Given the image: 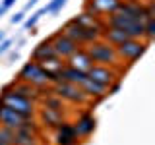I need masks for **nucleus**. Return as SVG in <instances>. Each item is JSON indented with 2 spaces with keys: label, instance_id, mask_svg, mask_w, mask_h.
<instances>
[{
  "label": "nucleus",
  "instance_id": "nucleus-33",
  "mask_svg": "<svg viewBox=\"0 0 155 145\" xmlns=\"http://www.w3.org/2000/svg\"><path fill=\"white\" fill-rule=\"evenodd\" d=\"M6 14H8V8H4V6H0V18H2V16H6Z\"/></svg>",
  "mask_w": 155,
  "mask_h": 145
},
{
  "label": "nucleus",
  "instance_id": "nucleus-3",
  "mask_svg": "<svg viewBox=\"0 0 155 145\" xmlns=\"http://www.w3.org/2000/svg\"><path fill=\"white\" fill-rule=\"evenodd\" d=\"M52 93L58 95L64 103L68 105H78V106H91V99L85 95V91L80 85L68 83V81H56L51 85Z\"/></svg>",
  "mask_w": 155,
  "mask_h": 145
},
{
  "label": "nucleus",
  "instance_id": "nucleus-13",
  "mask_svg": "<svg viewBox=\"0 0 155 145\" xmlns=\"http://www.w3.org/2000/svg\"><path fill=\"white\" fill-rule=\"evenodd\" d=\"M66 66L76 68V70H80V72H87L91 66H93V62H91V58H89V54H87L85 48L80 47L74 54H70L66 58Z\"/></svg>",
  "mask_w": 155,
  "mask_h": 145
},
{
  "label": "nucleus",
  "instance_id": "nucleus-7",
  "mask_svg": "<svg viewBox=\"0 0 155 145\" xmlns=\"http://www.w3.org/2000/svg\"><path fill=\"white\" fill-rule=\"evenodd\" d=\"M18 79H21V81H25V83H31L33 87H47V85H51V76L47 74L45 70H43L41 66L37 64V62H33V60H29L25 62L21 68H19V72H18Z\"/></svg>",
  "mask_w": 155,
  "mask_h": 145
},
{
  "label": "nucleus",
  "instance_id": "nucleus-9",
  "mask_svg": "<svg viewBox=\"0 0 155 145\" xmlns=\"http://www.w3.org/2000/svg\"><path fill=\"white\" fill-rule=\"evenodd\" d=\"M72 126H74L78 137H80L81 141H87L97 130V118L93 116L91 110H81V112L76 116V120L72 122Z\"/></svg>",
  "mask_w": 155,
  "mask_h": 145
},
{
  "label": "nucleus",
  "instance_id": "nucleus-20",
  "mask_svg": "<svg viewBox=\"0 0 155 145\" xmlns=\"http://www.w3.org/2000/svg\"><path fill=\"white\" fill-rule=\"evenodd\" d=\"M37 106H45V108H51V110H60V112H68L66 103H64V101H62L58 95H54V93H47V95L39 97Z\"/></svg>",
  "mask_w": 155,
  "mask_h": 145
},
{
  "label": "nucleus",
  "instance_id": "nucleus-31",
  "mask_svg": "<svg viewBox=\"0 0 155 145\" xmlns=\"http://www.w3.org/2000/svg\"><path fill=\"white\" fill-rule=\"evenodd\" d=\"M37 2H39V0H27V4L23 6V10H21V12H27V10H31L33 6H37Z\"/></svg>",
  "mask_w": 155,
  "mask_h": 145
},
{
  "label": "nucleus",
  "instance_id": "nucleus-23",
  "mask_svg": "<svg viewBox=\"0 0 155 145\" xmlns=\"http://www.w3.org/2000/svg\"><path fill=\"white\" fill-rule=\"evenodd\" d=\"M155 39V19H145L143 21V41L151 45Z\"/></svg>",
  "mask_w": 155,
  "mask_h": 145
},
{
  "label": "nucleus",
  "instance_id": "nucleus-18",
  "mask_svg": "<svg viewBox=\"0 0 155 145\" xmlns=\"http://www.w3.org/2000/svg\"><path fill=\"white\" fill-rule=\"evenodd\" d=\"M52 56H56L54 54V48H52L51 45V41H48V37L47 39H43L39 45L33 47V50H31V58L29 60H33V62H43V60H47V58H52Z\"/></svg>",
  "mask_w": 155,
  "mask_h": 145
},
{
  "label": "nucleus",
  "instance_id": "nucleus-1",
  "mask_svg": "<svg viewBox=\"0 0 155 145\" xmlns=\"http://www.w3.org/2000/svg\"><path fill=\"white\" fill-rule=\"evenodd\" d=\"M84 48L87 50V54H89V58H91L93 64H101V66H124L122 62H120L118 54H116V48L110 45V43H107L105 39H97V41L85 45Z\"/></svg>",
  "mask_w": 155,
  "mask_h": 145
},
{
  "label": "nucleus",
  "instance_id": "nucleus-8",
  "mask_svg": "<svg viewBox=\"0 0 155 145\" xmlns=\"http://www.w3.org/2000/svg\"><path fill=\"white\" fill-rule=\"evenodd\" d=\"M35 118H37V122H39L41 128H47V130H52V132H54L62 122L70 120V114L60 112V110H51V108H45V106H37Z\"/></svg>",
  "mask_w": 155,
  "mask_h": 145
},
{
  "label": "nucleus",
  "instance_id": "nucleus-12",
  "mask_svg": "<svg viewBox=\"0 0 155 145\" xmlns=\"http://www.w3.org/2000/svg\"><path fill=\"white\" fill-rule=\"evenodd\" d=\"M52 141H54V145H81V139L78 137L74 126H72V120L62 122L54 130V137H52Z\"/></svg>",
  "mask_w": 155,
  "mask_h": 145
},
{
  "label": "nucleus",
  "instance_id": "nucleus-25",
  "mask_svg": "<svg viewBox=\"0 0 155 145\" xmlns=\"http://www.w3.org/2000/svg\"><path fill=\"white\" fill-rule=\"evenodd\" d=\"M66 2H68V0H51V2H48L43 10H45V14L56 16V14H60V12H62V8L66 6Z\"/></svg>",
  "mask_w": 155,
  "mask_h": 145
},
{
  "label": "nucleus",
  "instance_id": "nucleus-4",
  "mask_svg": "<svg viewBox=\"0 0 155 145\" xmlns=\"http://www.w3.org/2000/svg\"><path fill=\"white\" fill-rule=\"evenodd\" d=\"M128 70V66H101V64H93L89 70L85 72L89 79L97 81V83L109 87L113 85L114 81H120Z\"/></svg>",
  "mask_w": 155,
  "mask_h": 145
},
{
  "label": "nucleus",
  "instance_id": "nucleus-5",
  "mask_svg": "<svg viewBox=\"0 0 155 145\" xmlns=\"http://www.w3.org/2000/svg\"><path fill=\"white\" fill-rule=\"evenodd\" d=\"M147 43L143 41V39H126L124 43H120L118 47H114L116 48V54H118L120 58V62H126V66H134L136 64V60H140L143 54H145V50H147Z\"/></svg>",
  "mask_w": 155,
  "mask_h": 145
},
{
  "label": "nucleus",
  "instance_id": "nucleus-19",
  "mask_svg": "<svg viewBox=\"0 0 155 145\" xmlns=\"http://www.w3.org/2000/svg\"><path fill=\"white\" fill-rule=\"evenodd\" d=\"M12 145H41V141H39V134L31 132V130H25V128H16L14 130Z\"/></svg>",
  "mask_w": 155,
  "mask_h": 145
},
{
  "label": "nucleus",
  "instance_id": "nucleus-29",
  "mask_svg": "<svg viewBox=\"0 0 155 145\" xmlns=\"http://www.w3.org/2000/svg\"><path fill=\"white\" fill-rule=\"evenodd\" d=\"M118 89H120V81H114L113 85H109V95H114V93H118Z\"/></svg>",
  "mask_w": 155,
  "mask_h": 145
},
{
  "label": "nucleus",
  "instance_id": "nucleus-32",
  "mask_svg": "<svg viewBox=\"0 0 155 145\" xmlns=\"http://www.w3.org/2000/svg\"><path fill=\"white\" fill-rule=\"evenodd\" d=\"M23 45H25V37H21V39H18V43H16V50H19Z\"/></svg>",
  "mask_w": 155,
  "mask_h": 145
},
{
  "label": "nucleus",
  "instance_id": "nucleus-21",
  "mask_svg": "<svg viewBox=\"0 0 155 145\" xmlns=\"http://www.w3.org/2000/svg\"><path fill=\"white\" fill-rule=\"evenodd\" d=\"M74 19L85 29H97V31H101V33H103V29H105V18H97V16L81 12L80 16H76Z\"/></svg>",
  "mask_w": 155,
  "mask_h": 145
},
{
  "label": "nucleus",
  "instance_id": "nucleus-14",
  "mask_svg": "<svg viewBox=\"0 0 155 145\" xmlns=\"http://www.w3.org/2000/svg\"><path fill=\"white\" fill-rule=\"evenodd\" d=\"M39 66H41L43 70H45L47 74L51 76V85H52V83H56V81H60L58 74L64 70L66 60H62V58H58V56H52V58H47V60L39 62Z\"/></svg>",
  "mask_w": 155,
  "mask_h": 145
},
{
  "label": "nucleus",
  "instance_id": "nucleus-35",
  "mask_svg": "<svg viewBox=\"0 0 155 145\" xmlns=\"http://www.w3.org/2000/svg\"><path fill=\"white\" fill-rule=\"evenodd\" d=\"M138 2H147V0H138Z\"/></svg>",
  "mask_w": 155,
  "mask_h": 145
},
{
  "label": "nucleus",
  "instance_id": "nucleus-34",
  "mask_svg": "<svg viewBox=\"0 0 155 145\" xmlns=\"http://www.w3.org/2000/svg\"><path fill=\"white\" fill-rule=\"evenodd\" d=\"M2 39H6V33H4V29H0V41Z\"/></svg>",
  "mask_w": 155,
  "mask_h": 145
},
{
  "label": "nucleus",
  "instance_id": "nucleus-30",
  "mask_svg": "<svg viewBox=\"0 0 155 145\" xmlns=\"http://www.w3.org/2000/svg\"><path fill=\"white\" fill-rule=\"evenodd\" d=\"M16 2H18V0H0V6H4V8H8V10H10Z\"/></svg>",
  "mask_w": 155,
  "mask_h": 145
},
{
  "label": "nucleus",
  "instance_id": "nucleus-22",
  "mask_svg": "<svg viewBox=\"0 0 155 145\" xmlns=\"http://www.w3.org/2000/svg\"><path fill=\"white\" fill-rule=\"evenodd\" d=\"M58 77H60V81H68V83H74V85H81L87 79V74H85V72L76 70V68L64 66V70L58 74Z\"/></svg>",
  "mask_w": 155,
  "mask_h": 145
},
{
  "label": "nucleus",
  "instance_id": "nucleus-28",
  "mask_svg": "<svg viewBox=\"0 0 155 145\" xmlns=\"http://www.w3.org/2000/svg\"><path fill=\"white\" fill-rule=\"evenodd\" d=\"M23 19H25V12H16L12 18H10V23H12V25H18V23H21Z\"/></svg>",
  "mask_w": 155,
  "mask_h": 145
},
{
  "label": "nucleus",
  "instance_id": "nucleus-16",
  "mask_svg": "<svg viewBox=\"0 0 155 145\" xmlns=\"http://www.w3.org/2000/svg\"><path fill=\"white\" fill-rule=\"evenodd\" d=\"M23 120H25V116H21V114H18L16 110H12V108H8V106L0 105V126L16 130V128L21 126Z\"/></svg>",
  "mask_w": 155,
  "mask_h": 145
},
{
  "label": "nucleus",
  "instance_id": "nucleus-24",
  "mask_svg": "<svg viewBox=\"0 0 155 145\" xmlns=\"http://www.w3.org/2000/svg\"><path fill=\"white\" fill-rule=\"evenodd\" d=\"M43 14H45V10H43V8H39L37 12H33V14H31V16H29L27 19H23V29H25V31H29V29L37 27L39 19L43 18Z\"/></svg>",
  "mask_w": 155,
  "mask_h": 145
},
{
  "label": "nucleus",
  "instance_id": "nucleus-6",
  "mask_svg": "<svg viewBox=\"0 0 155 145\" xmlns=\"http://www.w3.org/2000/svg\"><path fill=\"white\" fill-rule=\"evenodd\" d=\"M60 31L64 33L68 39H72L74 43H78L80 47H85V45H89V43L97 41V39H101V31H97V29H85V27H81L74 18L68 19L64 25L60 27Z\"/></svg>",
  "mask_w": 155,
  "mask_h": 145
},
{
  "label": "nucleus",
  "instance_id": "nucleus-26",
  "mask_svg": "<svg viewBox=\"0 0 155 145\" xmlns=\"http://www.w3.org/2000/svg\"><path fill=\"white\" fill-rule=\"evenodd\" d=\"M14 39H10V37H6V39H2V41H0V56L2 54H6L8 50H12V45H14Z\"/></svg>",
  "mask_w": 155,
  "mask_h": 145
},
{
  "label": "nucleus",
  "instance_id": "nucleus-17",
  "mask_svg": "<svg viewBox=\"0 0 155 145\" xmlns=\"http://www.w3.org/2000/svg\"><path fill=\"white\" fill-rule=\"evenodd\" d=\"M4 89L14 91V93H18V95H23V97H27V99H33L37 103V87H33L31 83H25V81L18 79V77L14 81H10L8 85H4Z\"/></svg>",
  "mask_w": 155,
  "mask_h": 145
},
{
  "label": "nucleus",
  "instance_id": "nucleus-2",
  "mask_svg": "<svg viewBox=\"0 0 155 145\" xmlns=\"http://www.w3.org/2000/svg\"><path fill=\"white\" fill-rule=\"evenodd\" d=\"M0 105L16 110L18 114L25 116V118H33L35 112H37V103L33 99H27V97L18 95V93H14V91H8V89H4V87H2V91H0Z\"/></svg>",
  "mask_w": 155,
  "mask_h": 145
},
{
  "label": "nucleus",
  "instance_id": "nucleus-15",
  "mask_svg": "<svg viewBox=\"0 0 155 145\" xmlns=\"http://www.w3.org/2000/svg\"><path fill=\"white\" fill-rule=\"evenodd\" d=\"M116 12L126 14V16H132L140 21H145V14H143V2H138V0H120Z\"/></svg>",
  "mask_w": 155,
  "mask_h": 145
},
{
  "label": "nucleus",
  "instance_id": "nucleus-11",
  "mask_svg": "<svg viewBox=\"0 0 155 145\" xmlns=\"http://www.w3.org/2000/svg\"><path fill=\"white\" fill-rule=\"evenodd\" d=\"M120 0H85L84 2V12L91 14V16L97 18H105L109 14L116 12Z\"/></svg>",
  "mask_w": 155,
  "mask_h": 145
},
{
  "label": "nucleus",
  "instance_id": "nucleus-10",
  "mask_svg": "<svg viewBox=\"0 0 155 145\" xmlns=\"http://www.w3.org/2000/svg\"><path fill=\"white\" fill-rule=\"evenodd\" d=\"M48 41H51L52 48H54V54L58 58H62V60H66L70 54H74V52L80 48V45L78 43H74L72 39H68L64 33L58 29V31H54L51 37H48Z\"/></svg>",
  "mask_w": 155,
  "mask_h": 145
},
{
  "label": "nucleus",
  "instance_id": "nucleus-27",
  "mask_svg": "<svg viewBox=\"0 0 155 145\" xmlns=\"http://www.w3.org/2000/svg\"><path fill=\"white\" fill-rule=\"evenodd\" d=\"M16 60H19V50H8V58H6L4 64L10 66V64H14Z\"/></svg>",
  "mask_w": 155,
  "mask_h": 145
}]
</instances>
